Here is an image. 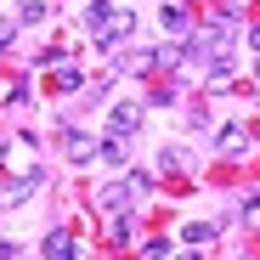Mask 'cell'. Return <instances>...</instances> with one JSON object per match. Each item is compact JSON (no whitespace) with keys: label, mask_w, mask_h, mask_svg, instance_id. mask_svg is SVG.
Masks as SVG:
<instances>
[{"label":"cell","mask_w":260,"mask_h":260,"mask_svg":"<svg viewBox=\"0 0 260 260\" xmlns=\"http://www.w3.org/2000/svg\"><path fill=\"white\" fill-rule=\"evenodd\" d=\"M136 192H153V176H130V170H124V181H113V187H102L91 204L102 209V215H124V204L130 198H136Z\"/></svg>","instance_id":"1"},{"label":"cell","mask_w":260,"mask_h":260,"mask_svg":"<svg viewBox=\"0 0 260 260\" xmlns=\"http://www.w3.org/2000/svg\"><path fill=\"white\" fill-rule=\"evenodd\" d=\"M136 34H142V17H136V12H119V6H113V12H108V23L96 28V46H102V51H119V46H130Z\"/></svg>","instance_id":"2"},{"label":"cell","mask_w":260,"mask_h":260,"mask_svg":"<svg viewBox=\"0 0 260 260\" xmlns=\"http://www.w3.org/2000/svg\"><path fill=\"white\" fill-rule=\"evenodd\" d=\"M40 187H46V170H40V164H28L12 187H0V204H23V198H28V192H40Z\"/></svg>","instance_id":"3"},{"label":"cell","mask_w":260,"mask_h":260,"mask_svg":"<svg viewBox=\"0 0 260 260\" xmlns=\"http://www.w3.org/2000/svg\"><path fill=\"white\" fill-rule=\"evenodd\" d=\"M142 102H119L113 113H108V130H113V136H136V130H142Z\"/></svg>","instance_id":"4"},{"label":"cell","mask_w":260,"mask_h":260,"mask_svg":"<svg viewBox=\"0 0 260 260\" xmlns=\"http://www.w3.org/2000/svg\"><path fill=\"white\" fill-rule=\"evenodd\" d=\"M62 153H68L74 164H91V158H96V136H85V130H68V136H62Z\"/></svg>","instance_id":"5"},{"label":"cell","mask_w":260,"mask_h":260,"mask_svg":"<svg viewBox=\"0 0 260 260\" xmlns=\"http://www.w3.org/2000/svg\"><path fill=\"white\" fill-rule=\"evenodd\" d=\"M215 153H221V158H243V153H249V142L238 136V124H226L221 136H215Z\"/></svg>","instance_id":"6"},{"label":"cell","mask_w":260,"mask_h":260,"mask_svg":"<svg viewBox=\"0 0 260 260\" xmlns=\"http://www.w3.org/2000/svg\"><path fill=\"white\" fill-rule=\"evenodd\" d=\"M68 243H74V232H68V226H51V232H46V243H40V254H46V260H62V254H68Z\"/></svg>","instance_id":"7"},{"label":"cell","mask_w":260,"mask_h":260,"mask_svg":"<svg viewBox=\"0 0 260 260\" xmlns=\"http://www.w3.org/2000/svg\"><path fill=\"white\" fill-rule=\"evenodd\" d=\"M158 23H164V34H187V28H192V17H187L181 6H164V12H158Z\"/></svg>","instance_id":"8"},{"label":"cell","mask_w":260,"mask_h":260,"mask_svg":"<svg viewBox=\"0 0 260 260\" xmlns=\"http://www.w3.org/2000/svg\"><path fill=\"white\" fill-rule=\"evenodd\" d=\"M215 232H221V221H187V226H181V238H187V243H209Z\"/></svg>","instance_id":"9"},{"label":"cell","mask_w":260,"mask_h":260,"mask_svg":"<svg viewBox=\"0 0 260 260\" xmlns=\"http://www.w3.org/2000/svg\"><path fill=\"white\" fill-rule=\"evenodd\" d=\"M79 85H85V79H79V68H74V62H62V68H57V85H51V91H62V96H74Z\"/></svg>","instance_id":"10"},{"label":"cell","mask_w":260,"mask_h":260,"mask_svg":"<svg viewBox=\"0 0 260 260\" xmlns=\"http://www.w3.org/2000/svg\"><path fill=\"white\" fill-rule=\"evenodd\" d=\"M158 170H192V153H181V147H164V153H158Z\"/></svg>","instance_id":"11"},{"label":"cell","mask_w":260,"mask_h":260,"mask_svg":"<svg viewBox=\"0 0 260 260\" xmlns=\"http://www.w3.org/2000/svg\"><path fill=\"white\" fill-rule=\"evenodd\" d=\"M108 243H130V215H108Z\"/></svg>","instance_id":"12"},{"label":"cell","mask_w":260,"mask_h":260,"mask_svg":"<svg viewBox=\"0 0 260 260\" xmlns=\"http://www.w3.org/2000/svg\"><path fill=\"white\" fill-rule=\"evenodd\" d=\"M108 12H113V0H91V6H85V23H91V34L108 23Z\"/></svg>","instance_id":"13"},{"label":"cell","mask_w":260,"mask_h":260,"mask_svg":"<svg viewBox=\"0 0 260 260\" xmlns=\"http://www.w3.org/2000/svg\"><path fill=\"white\" fill-rule=\"evenodd\" d=\"M46 17V0H23V12H17V23H40Z\"/></svg>","instance_id":"14"},{"label":"cell","mask_w":260,"mask_h":260,"mask_svg":"<svg viewBox=\"0 0 260 260\" xmlns=\"http://www.w3.org/2000/svg\"><path fill=\"white\" fill-rule=\"evenodd\" d=\"M28 96H34V91H28V79H17V85H12V91H6V108H23Z\"/></svg>","instance_id":"15"},{"label":"cell","mask_w":260,"mask_h":260,"mask_svg":"<svg viewBox=\"0 0 260 260\" xmlns=\"http://www.w3.org/2000/svg\"><path fill=\"white\" fill-rule=\"evenodd\" d=\"M243 221H249V226H260V192H249V198H243Z\"/></svg>","instance_id":"16"},{"label":"cell","mask_w":260,"mask_h":260,"mask_svg":"<svg viewBox=\"0 0 260 260\" xmlns=\"http://www.w3.org/2000/svg\"><path fill=\"white\" fill-rule=\"evenodd\" d=\"M164 254H170V243H158V238H153V243H142V260H164Z\"/></svg>","instance_id":"17"},{"label":"cell","mask_w":260,"mask_h":260,"mask_svg":"<svg viewBox=\"0 0 260 260\" xmlns=\"http://www.w3.org/2000/svg\"><path fill=\"white\" fill-rule=\"evenodd\" d=\"M12 40H17V23L6 17V23H0V51H12Z\"/></svg>","instance_id":"18"},{"label":"cell","mask_w":260,"mask_h":260,"mask_svg":"<svg viewBox=\"0 0 260 260\" xmlns=\"http://www.w3.org/2000/svg\"><path fill=\"white\" fill-rule=\"evenodd\" d=\"M62 260H91V249H85V243H68V254Z\"/></svg>","instance_id":"19"},{"label":"cell","mask_w":260,"mask_h":260,"mask_svg":"<svg viewBox=\"0 0 260 260\" xmlns=\"http://www.w3.org/2000/svg\"><path fill=\"white\" fill-rule=\"evenodd\" d=\"M249 46H260V23H254V28H249Z\"/></svg>","instance_id":"20"},{"label":"cell","mask_w":260,"mask_h":260,"mask_svg":"<svg viewBox=\"0 0 260 260\" xmlns=\"http://www.w3.org/2000/svg\"><path fill=\"white\" fill-rule=\"evenodd\" d=\"M221 6H243V0H221Z\"/></svg>","instance_id":"21"},{"label":"cell","mask_w":260,"mask_h":260,"mask_svg":"<svg viewBox=\"0 0 260 260\" xmlns=\"http://www.w3.org/2000/svg\"><path fill=\"white\" fill-rule=\"evenodd\" d=\"M176 260H198V254H176Z\"/></svg>","instance_id":"22"},{"label":"cell","mask_w":260,"mask_h":260,"mask_svg":"<svg viewBox=\"0 0 260 260\" xmlns=\"http://www.w3.org/2000/svg\"><path fill=\"white\" fill-rule=\"evenodd\" d=\"M254 96H260V85H254Z\"/></svg>","instance_id":"23"},{"label":"cell","mask_w":260,"mask_h":260,"mask_svg":"<svg viewBox=\"0 0 260 260\" xmlns=\"http://www.w3.org/2000/svg\"><path fill=\"white\" fill-rule=\"evenodd\" d=\"M254 136H260V130H254Z\"/></svg>","instance_id":"24"}]
</instances>
